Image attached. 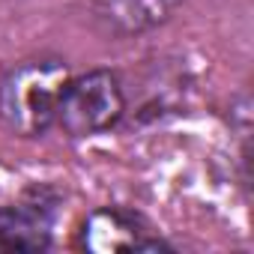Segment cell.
<instances>
[{
    "label": "cell",
    "mask_w": 254,
    "mask_h": 254,
    "mask_svg": "<svg viewBox=\"0 0 254 254\" xmlns=\"http://www.w3.org/2000/svg\"><path fill=\"white\" fill-rule=\"evenodd\" d=\"M51 245V218L39 206L0 209V251H42Z\"/></svg>",
    "instance_id": "obj_5"
},
{
    "label": "cell",
    "mask_w": 254,
    "mask_h": 254,
    "mask_svg": "<svg viewBox=\"0 0 254 254\" xmlns=\"http://www.w3.org/2000/svg\"><path fill=\"white\" fill-rule=\"evenodd\" d=\"M69 84L63 60L39 57L12 66L0 81V123L18 138H39L57 123L60 96Z\"/></svg>",
    "instance_id": "obj_1"
},
{
    "label": "cell",
    "mask_w": 254,
    "mask_h": 254,
    "mask_svg": "<svg viewBox=\"0 0 254 254\" xmlns=\"http://www.w3.org/2000/svg\"><path fill=\"white\" fill-rule=\"evenodd\" d=\"M84 248L96 254H111V251H159L168 248L162 239L150 236L147 224L126 212V209H96L81 230Z\"/></svg>",
    "instance_id": "obj_3"
},
{
    "label": "cell",
    "mask_w": 254,
    "mask_h": 254,
    "mask_svg": "<svg viewBox=\"0 0 254 254\" xmlns=\"http://www.w3.org/2000/svg\"><path fill=\"white\" fill-rule=\"evenodd\" d=\"M123 111H126V96H123L120 78L108 69H96V72L69 78L60 96L57 123L72 138H90L117 126Z\"/></svg>",
    "instance_id": "obj_2"
},
{
    "label": "cell",
    "mask_w": 254,
    "mask_h": 254,
    "mask_svg": "<svg viewBox=\"0 0 254 254\" xmlns=\"http://www.w3.org/2000/svg\"><path fill=\"white\" fill-rule=\"evenodd\" d=\"M183 0H93V21L108 36H135L159 27Z\"/></svg>",
    "instance_id": "obj_4"
}]
</instances>
